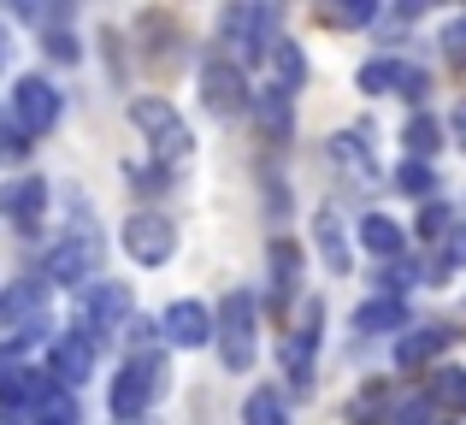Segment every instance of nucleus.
<instances>
[{
	"label": "nucleus",
	"mask_w": 466,
	"mask_h": 425,
	"mask_svg": "<svg viewBox=\"0 0 466 425\" xmlns=\"http://www.w3.org/2000/svg\"><path fill=\"white\" fill-rule=\"evenodd\" d=\"M166 379H171L166 355H130L113 379V420H142L166 396Z\"/></svg>",
	"instance_id": "1"
},
{
	"label": "nucleus",
	"mask_w": 466,
	"mask_h": 425,
	"mask_svg": "<svg viewBox=\"0 0 466 425\" xmlns=\"http://www.w3.org/2000/svg\"><path fill=\"white\" fill-rule=\"evenodd\" d=\"M130 125L142 130V142L154 148L159 166H177L183 154H189V125H183L177 106L159 101V95H142V101H130Z\"/></svg>",
	"instance_id": "2"
},
{
	"label": "nucleus",
	"mask_w": 466,
	"mask_h": 425,
	"mask_svg": "<svg viewBox=\"0 0 466 425\" xmlns=\"http://www.w3.org/2000/svg\"><path fill=\"white\" fill-rule=\"evenodd\" d=\"M254 319H260V301L248 289H230L225 308H218V355H225L230 372L254 367Z\"/></svg>",
	"instance_id": "3"
},
{
	"label": "nucleus",
	"mask_w": 466,
	"mask_h": 425,
	"mask_svg": "<svg viewBox=\"0 0 466 425\" xmlns=\"http://www.w3.org/2000/svg\"><path fill=\"white\" fill-rule=\"evenodd\" d=\"M130 308H137V301H130L125 284H95L89 296H83V337H89L95 349L113 343V337L130 325Z\"/></svg>",
	"instance_id": "4"
},
{
	"label": "nucleus",
	"mask_w": 466,
	"mask_h": 425,
	"mask_svg": "<svg viewBox=\"0 0 466 425\" xmlns=\"http://www.w3.org/2000/svg\"><path fill=\"white\" fill-rule=\"evenodd\" d=\"M12 125L24 130V137H47V130L59 125V89L47 77H18V89H12Z\"/></svg>",
	"instance_id": "5"
},
{
	"label": "nucleus",
	"mask_w": 466,
	"mask_h": 425,
	"mask_svg": "<svg viewBox=\"0 0 466 425\" xmlns=\"http://www.w3.org/2000/svg\"><path fill=\"white\" fill-rule=\"evenodd\" d=\"M201 95H207V106H213L218 118L254 106V89H248V77H242L237 59H207V66H201Z\"/></svg>",
	"instance_id": "6"
},
{
	"label": "nucleus",
	"mask_w": 466,
	"mask_h": 425,
	"mask_svg": "<svg viewBox=\"0 0 466 425\" xmlns=\"http://www.w3.org/2000/svg\"><path fill=\"white\" fill-rule=\"evenodd\" d=\"M319 325H325V308L319 301H301V325L284 337V372L296 390L313 384V355H319Z\"/></svg>",
	"instance_id": "7"
},
{
	"label": "nucleus",
	"mask_w": 466,
	"mask_h": 425,
	"mask_svg": "<svg viewBox=\"0 0 466 425\" xmlns=\"http://www.w3.org/2000/svg\"><path fill=\"white\" fill-rule=\"evenodd\" d=\"M42 319H47V284L18 278V284L0 289V325H6V331H18V343H24V337H30Z\"/></svg>",
	"instance_id": "8"
},
{
	"label": "nucleus",
	"mask_w": 466,
	"mask_h": 425,
	"mask_svg": "<svg viewBox=\"0 0 466 425\" xmlns=\"http://www.w3.org/2000/svg\"><path fill=\"white\" fill-rule=\"evenodd\" d=\"M125 248H130V260H142V266H166L171 254H177V230L159 213H137L125 225Z\"/></svg>",
	"instance_id": "9"
},
{
	"label": "nucleus",
	"mask_w": 466,
	"mask_h": 425,
	"mask_svg": "<svg viewBox=\"0 0 466 425\" xmlns=\"http://www.w3.org/2000/svg\"><path fill=\"white\" fill-rule=\"evenodd\" d=\"M225 42H237V59H260L266 47H278L272 12H266V6H237V12H225Z\"/></svg>",
	"instance_id": "10"
},
{
	"label": "nucleus",
	"mask_w": 466,
	"mask_h": 425,
	"mask_svg": "<svg viewBox=\"0 0 466 425\" xmlns=\"http://www.w3.org/2000/svg\"><path fill=\"white\" fill-rule=\"evenodd\" d=\"M95 260H101V242H95L89 230H77V237H66L47 254V278H54V284H83V278L95 272Z\"/></svg>",
	"instance_id": "11"
},
{
	"label": "nucleus",
	"mask_w": 466,
	"mask_h": 425,
	"mask_svg": "<svg viewBox=\"0 0 466 425\" xmlns=\"http://www.w3.org/2000/svg\"><path fill=\"white\" fill-rule=\"evenodd\" d=\"M166 337L177 349H207L218 337V325H213V313H207L201 301H171L166 308Z\"/></svg>",
	"instance_id": "12"
},
{
	"label": "nucleus",
	"mask_w": 466,
	"mask_h": 425,
	"mask_svg": "<svg viewBox=\"0 0 466 425\" xmlns=\"http://www.w3.org/2000/svg\"><path fill=\"white\" fill-rule=\"evenodd\" d=\"M47 367H54V379L66 384V390H77L83 379H95V343H89L83 331L59 337V343H54V355H47Z\"/></svg>",
	"instance_id": "13"
},
{
	"label": "nucleus",
	"mask_w": 466,
	"mask_h": 425,
	"mask_svg": "<svg viewBox=\"0 0 466 425\" xmlns=\"http://www.w3.org/2000/svg\"><path fill=\"white\" fill-rule=\"evenodd\" d=\"M449 337H455V331H443V325H425V331H408V337H401V349H396V360L413 372V367H425L431 355H443V349H449Z\"/></svg>",
	"instance_id": "14"
},
{
	"label": "nucleus",
	"mask_w": 466,
	"mask_h": 425,
	"mask_svg": "<svg viewBox=\"0 0 466 425\" xmlns=\"http://www.w3.org/2000/svg\"><path fill=\"white\" fill-rule=\"evenodd\" d=\"M313 237H319V254H325V266H330V272H349V266H354L349 237H342V225H337V213H330V207L313 218Z\"/></svg>",
	"instance_id": "15"
},
{
	"label": "nucleus",
	"mask_w": 466,
	"mask_h": 425,
	"mask_svg": "<svg viewBox=\"0 0 466 425\" xmlns=\"http://www.w3.org/2000/svg\"><path fill=\"white\" fill-rule=\"evenodd\" d=\"M254 113H260V130H266V142H284L289 137V89H260L254 95Z\"/></svg>",
	"instance_id": "16"
},
{
	"label": "nucleus",
	"mask_w": 466,
	"mask_h": 425,
	"mask_svg": "<svg viewBox=\"0 0 466 425\" xmlns=\"http://www.w3.org/2000/svg\"><path fill=\"white\" fill-rule=\"evenodd\" d=\"M0 207H6L18 225H35L47 207V184H12V189H0Z\"/></svg>",
	"instance_id": "17"
},
{
	"label": "nucleus",
	"mask_w": 466,
	"mask_h": 425,
	"mask_svg": "<svg viewBox=\"0 0 466 425\" xmlns=\"http://www.w3.org/2000/svg\"><path fill=\"white\" fill-rule=\"evenodd\" d=\"M401 325H408V308H401V296L366 301V308L354 313V331H401Z\"/></svg>",
	"instance_id": "18"
},
{
	"label": "nucleus",
	"mask_w": 466,
	"mask_h": 425,
	"mask_svg": "<svg viewBox=\"0 0 466 425\" xmlns=\"http://www.w3.org/2000/svg\"><path fill=\"white\" fill-rule=\"evenodd\" d=\"M360 242L378 254V260H396V254H401V230H396V218L366 213V218H360Z\"/></svg>",
	"instance_id": "19"
},
{
	"label": "nucleus",
	"mask_w": 466,
	"mask_h": 425,
	"mask_svg": "<svg viewBox=\"0 0 466 425\" xmlns=\"http://www.w3.org/2000/svg\"><path fill=\"white\" fill-rule=\"evenodd\" d=\"M242 425H289L284 390H254L248 402H242Z\"/></svg>",
	"instance_id": "20"
},
{
	"label": "nucleus",
	"mask_w": 466,
	"mask_h": 425,
	"mask_svg": "<svg viewBox=\"0 0 466 425\" xmlns=\"http://www.w3.org/2000/svg\"><path fill=\"white\" fill-rule=\"evenodd\" d=\"M431 402L449 408V414H461V408H466V372H461V367L431 372Z\"/></svg>",
	"instance_id": "21"
},
{
	"label": "nucleus",
	"mask_w": 466,
	"mask_h": 425,
	"mask_svg": "<svg viewBox=\"0 0 466 425\" xmlns=\"http://www.w3.org/2000/svg\"><path fill=\"white\" fill-rule=\"evenodd\" d=\"M396 184H401V196L431 201V196H437V172H431V160H401V166H396Z\"/></svg>",
	"instance_id": "22"
},
{
	"label": "nucleus",
	"mask_w": 466,
	"mask_h": 425,
	"mask_svg": "<svg viewBox=\"0 0 466 425\" xmlns=\"http://www.w3.org/2000/svg\"><path fill=\"white\" fill-rule=\"evenodd\" d=\"M272 66H278V89H301V77H308V59H301L296 42H278V47H272Z\"/></svg>",
	"instance_id": "23"
},
{
	"label": "nucleus",
	"mask_w": 466,
	"mask_h": 425,
	"mask_svg": "<svg viewBox=\"0 0 466 425\" xmlns=\"http://www.w3.org/2000/svg\"><path fill=\"white\" fill-rule=\"evenodd\" d=\"M396 77H401V59H366V66H360V89L366 95H390Z\"/></svg>",
	"instance_id": "24"
},
{
	"label": "nucleus",
	"mask_w": 466,
	"mask_h": 425,
	"mask_svg": "<svg viewBox=\"0 0 466 425\" xmlns=\"http://www.w3.org/2000/svg\"><path fill=\"white\" fill-rule=\"evenodd\" d=\"M408 148H413V160H420V154L431 160V154L443 148V137H437V118H431V113H413V118H408Z\"/></svg>",
	"instance_id": "25"
},
{
	"label": "nucleus",
	"mask_w": 466,
	"mask_h": 425,
	"mask_svg": "<svg viewBox=\"0 0 466 425\" xmlns=\"http://www.w3.org/2000/svg\"><path fill=\"white\" fill-rule=\"evenodd\" d=\"M272 272H278V308H284L289 296H296V248H289V242H272Z\"/></svg>",
	"instance_id": "26"
},
{
	"label": "nucleus",
	"mask_w": 466,
	"mask_h": 425,
	"mask_svg": "<svg viewBox=\"0 0 466 425\" xmlns=\"http://www.w3.org/2000/svg\"><path fill=\"white\" fill-rule=\"evenodd\" d=\"M330 154H337L342 166H354V172H372V160H366V148H360V137H330Z\"/></svg>",
	"instance_id": "27"
},
{
	"label": "nucleus",
	"mask_w": 466,
	"mask_h": 425,
	"mask_svg": "<svg viewBox=\"0 0 466 425\" xmlns=\"http://www.w3.org/2000/svg\"><path fill=\"white\" fill-rule=\"evenodd\" d=\"M449 225H455V213H449L443 201H425V213H420V237H425V242H437Z\"/></svg>",
	"instance_id": "28"
},
{
	"label": "nucleus",
	"mask_w": 466,
	"mask_h": 425,
	"mask_svg": "<svg viewBox=\"0 0 466 425\" xmlns=\"http://www.w3.org/2000/svg\"><path fill=\"white\" fill-rule=\"evenodd\" d=\"M24 154H30V137L12 118H0V160H24Z\"/></svg>",
	"instance_id": "29"
},
{
	"label": "nucleus",
	"mask_w": 466,
	"mask_h": 425,
	"mask_svg": "<svg viewBox=\"0 0 466 425\" xmlns=\"http://www.w3.org/2000/svg\"><path fill=\"white\" fill-rule=\"evenodd\" d=\"M396 95H408V101H420V95H431V77H425L420 66H408V59H401V77H396Z\"/></svg>",
	"instance_id": "30"
},
{
	"label": "nucleus",
	"mask_w": 466,
	"mask_h": 425,
	"mask_svg": "<svg viewBox=\"0 0 466 425\" xmlns=\"http://www.w3.org/2000/svg\"><path fill=\"white\" fill-rule=\"evenodd\" d=\"M372 12L378 6H319V24H337V30H342V24H366Z\"/></svg>",
	"instance_id": "31"
},
{
	"label": "nucleus",
	"mask_w": 466,
	"mask_h": 425,
	"mask_svg": "<svg viewBox=\"0 0 466 425\" xmlns=\"http://www.w3.org/2000/svg\"><path fill=\"white\" fill-rule=\"evenodd\" d=\"M47 54H54V59H59V66H77V54H83V47H77V35H66V30H54V35H47Z\"/></svg>",
	"instance_id": "32"
},
{
	"label": "nucleus",
	"mask_w": 466,
	"mask_h": 425,
	"mask_svg": "<svg viewBox=\"0 0 466 425\" xmlns=\"http://www.w3.org/2000/svg\"><path fill=\"white\" fill-rule=\"evenodd\" d=\"M443 47H449V59H455V66H466V18H455L443 30Z\"/></svg>",
	"instance_id": "33"
},
{
	"label": "nucleus",
	"mask_w": 466,
	"mask_h": 425,
	"mask_svg": "<svg viewBox=\"0 0 466 425\" xmlns=\"http://www.w3.org/2000/svg\"><path fill=\"white\" fill-rule=\"evenodd\" d=\"M455 130H461V142H466V106H455Z\"/></svg>",
	"instance_id": "34"
},
{
	"label": "nucleus",
	"mask_w": 466,
	"mask_h": 425,
	"mask_svg": "<svg viewBox=\"0 0 466 425\" xmlns=\"http://www.w3.org/2000/svg\"><path fill=\"white\" fill-rule=\"evenodd\" d=\"M0 59H6V35H0Z\"/></svg>",
	"instance_id": "35"
}]
</instances>
